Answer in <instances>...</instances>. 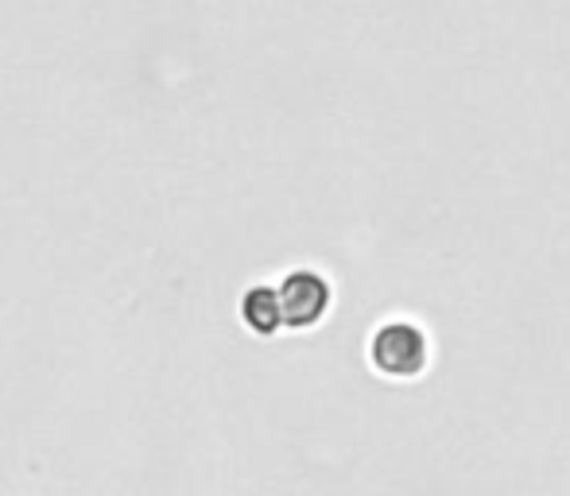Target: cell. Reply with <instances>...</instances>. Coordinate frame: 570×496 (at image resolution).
Returning <instances> with one entry per match:
<instances>
[{
    "label": "cell",
    "instance_id": "1",
    "mask_svg": "<svg viewBox=\"0 0 570 496\" xmlns=\"http://www.w3.org/2000/svg\"><path fill=\"white\" fill-rule=\"evenodd\" d=\"M368 365L384 380H415L431 365V341L415 323H384L368 338Z\"/></svg>",
    "mask_w": 570,
    "mask_h": 496
},
{
    "label": "cell",
    "instance_id": "2",
    "mask_svg": "<svg viewBox=\"0 0 570 496\" xmlns=\"http://www.w3.org/2000/svg\"><path fill=\"white\" fill-rule=\"evenodd\" d=\"M276 287H279V302H284V326L295 334L315 330L334 307L331 279L315 268H292Z\"/></svg>",
    "mask_w": 570,
    "mask_h": 496
},
{
    "label": "cell",
    "instance_id": "3",
    "mask_svg": "<svg viewBox=\"0 0 570 496\" xmlns=\"http://www.w3.org/2000/svg\"><path fill=\"white\" fill-rule=\"evenodd\" d=\"M237 318L240 326H245L253 338H276L279 330H287L284 326V302H279V287L272 284H253L245 287V295H240L237 302Z\"/></svg>",
    "mask_w": 570,
    "mask_h": 496
}]
</instances>
